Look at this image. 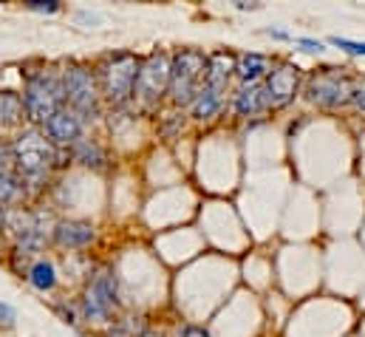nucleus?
Here are the masks:
<instances>
[{
  "label": "nucleus",
  "instance_id": "obj_1",
  "mask_svg": "<svg viewBox=\"0 0 365 337\" xmlns=\"http://www.w3.org/2000/svg\"><path fill=\"white\" fill-rule=\"evenodd\" d=\"M11 156H14V173L29 193H37L40 184L46 181L48 170L54 168L57 151L54 145L46 139V134H40L37 128H26L11 139Z\"/></svg>",
  "mask_w": 365,
  "mask_h": 337
},
{
  "label": "nucleus",
  "instance_id": "obj_2",
  "mask_svg": "<svg viewBox=\"0 0 365 337\" xmlns=\"http://www.w3.org/2000/svg\"><path fill=\"white\" fill-rule=\"evenodd\" d=\"M66 108V91H63V77L40 71L31 74L23 88V111L31 122L46 125L57 111Z\"/></svg>",
  "mask_w": 365,
  "mask_h": 337
},
{
  "label": "nucleus",
  "instance_id": "obj_3",
  "mask_svg": "<svg viewBox=\"0 0 365 337\" xmlns=\"http://www.w3.org/2000/svg\"><path fill=\"white\" fill-rule=\"evenodd\" d=\"M204 71H207V54L195 49H182L176 57H170V102L173 105H192L198 91L204 88Z\"/></svg>",
  "mask_w": 365,
  "mask_h": 337
},
{
  "label": "nucleus",
  "instance_id": "obj_4",
  "mask_svg": "<svg viewBox=\"0 0 365 337\" xmlns=\"http://www.w3.org/2000/svg\"><path fill=\"white\" fill-rule=\"evenodd\" d=\"M139 57L130 51H119L102 60L99 66V94L110 102V105H125L128 99H133V85L139 74Z\"/></svg>",
  "mask_w": 365,
  "mask_h": 337
},
{
  "label": "nucleus",
  "instance_id": "obj_5",
  "mask_svg": "<svg viewBox=\"0 0 365 337\" xmlns=\"http://www.w3.org/2000/svg\"><path fill=\"white\" fill-rule=\"evenodd\" d=\"M63 91H66V105L83 122H91L99 116V85L93 71H88L86 66H71L63 71Z\"/></svg>",
  "mask_w": 365,
  "mask_h": 337
},
{
  "label": "nucleus",
  "instance_id": "obj_6",
  "mask_svg": "<svg viewBox=\"0 0 365 337\" xmlns=\"http://www.w3.org/2000/svg\"><path fill=\"white\" fill-rule=\"evenodd\" d=\"M351 88H354V80L346 74V69L326 66V69H317V71L309 77V83H306V96H309L314 105L340 108V105L351 102Z\"/></svg>",
  "mask_w": 365,
  "mask_h": 337
},
{
  "label": "nucleus",
  "instance_id": "obj_7",
  "mask_svg": "<svg viewBox=\"0 0 365 337\" xmlns=\"http://www.w3.org/2000/svg\"><path fill=\"white\" fill-rule=\"evenodd\" d=\"M168 85H170V54L153 51L150 57H145V60L139 63L133 96H136L145 108H153V105H159V99L168 94Z\"/></svg>",
  "mask_w": 365,
  "mask_h": 337
},
{
  "label": "nucleus",
  "instance_id": "obj_8",
  "mask_svg": "<svg viewBox=\"0 0 365 337\" xmlns=\"http://www.w3.org/2000/svg\"><path fill=\"white\" fill-rule=\"evenodd\" d=\"M300 91V69L294 63H277L267 74L264 94H267V108H286L294 102Z\"/></svg>",
  "mask_w": 365,
  "mask_h": 337
},
{
  "label": "nucleus",
  "instance_id": "obj_9",
  "mask_svg": "<svg viewBox=\"0 0 365 337\" xmlns=\"http://www.w3.org/2000/svg\"><path fill=\"white\" fill-rule=\"evenodd\" d=\"M86 315L88 318H110V312L116 309V281L110 272H96L86 289L83 298Z\"/></svg>",
  "mask_w": 365,
  "mask_h": 337
},
{
  "label": "nucleus",
  "instance_id": "obj_10",
  "mask_svg": "<svg viewBox=\"0 0 365 337\" xmlns=\"http://www.w3.org/2000/svg\"><path fill=\"white\" fill-rule=\"evenodd\" d=\"M46 134H48V142L51 145L68 148V145H74V142L83 139V119L71 108H63V111H57L46 122Z\"/></svg>",
  "mask_w": 365,
  "mask_h": 337
},
{
  "label": "nucleus",
  "instance_id": "obj_11",
  "mask_svg": "<svg viewBox=\"0 0 365 337\" xmlns=\"http://www.w3.org/2000/svg\"><path fill=\"white\" fill-rule=\"evenodd\" d=\"M235 54L232 51H212L207 54V71H204V85L212 91H227V85L235 74Z\"/></svg>",
  "mask_w": 365,
  "mask_h": 337
},
{
  "label": "nucleus",
  "instance_id": "obj_12",
  "mask_svg": "<svg viewBox=\"0 0 365 337\" xmlns=\"http://www.w3.org/2000/svg\"><path fill=\"white\" fill-rule=\"evenodd\" d=\"M232 111L244 119L250 116H258L267 111V94H264V85L252 83V85H241L238 94L232 96Z\"/></svg>",
  "mask_w": 365,
  "mask_h": 337
},
{
  "label": "nucleus",
  "instance_id": "obj_13",
  "mask_svg": "<svg viewBox=\"0 0 365 337\" xmlns=\"http://www.w3.org/2000/svg\"><path fill=\"white\" fill-rule=\"evenodd\" d=\"M93 227L88 221H63V224H57L54 227V238H57V244H63V247H71V250H83V247H88L93 241Z\"/></svg>",
  "mask_w": 365,
  "mask_h": 337
},
{
  "label": "nucleus",
  "instance_id": "obj_14",
  "mask_svg": "<svg viewBox=\"0 0 365 337\" xmlns=\"http://www.w3.org/2000/svg\"><path fill=\"white\" fill-rule=\"evenodd\" d=\"M190 108H192V116H195L198 122H210V119H215V116L221 114V108H224V94L204 85V88L198 91V96L192 99Z\"/></svg>",
  "mask_w": 365,
  "mask_h": 337
},
{
  "label": "nucleus",
  "instance_id": "obj_15",
  "mask_svg": "<svg viewBox=\"0 0 365 337\" xmlns=\"http://www.w3.org/2000/svg\"><path fill=\"white\" fill-rule=\"evenodd\" d=\"M264 74H269V60L264 54H244L235 60V77L241 80L244 85H252L258 83Z\"/></svg>",
  "mask_w": 365,
  "mask_h": 337
},
{
  "label": "nucleus",
  "instance_id": "obj_16",
  "mask_svg": "<svg viewBox=\"0 0 365 337\" xmlns=\"http://www.w3.org/2000/svg\"><path fill=\"white\" fill-rule=\"evenodd\" d=\"M23 114V96L14 91H0V125H17Z\"/></svg>",
  "mask_w": 365,
  "mask_h": 337
},
{
  "label": "nucleus",
  "instance_id": "obj_17",
  "mask_svg": "<svg viewBox=\"0 0 365 337\" xmlns=\"http://www.w3.org/2000/svg\"><path fill=\"white\" fill-rule=\"evenodd\" d=\"M29 281H31L34 289L48 292V289L57 286V269H54L48 261H37V263L29 269Z\"/></svg>",
  "mask_w": 365,
  "mask_h": 337
},
{
  "label": "nucleus",
  "instance_id": "obj_18",
  "mask_svg": "<svg viewBox=\"0 0 365 337\" xmlns=\"http://www.w3.org/2000/svg\"><path fill=\"white\" fill-rule=\"evenodd\" d=\"M71 156L88 168H102L105 165V154L99 151V145H93L91 139H80L71 145Z\"/></svg>",
  "mask_w": 365,
  "mask_h": 337
},
{
  "label": "nucleus",
  "instance_id": "obj_19",
  "mask_svg": "<svg viewBox=\"0 0 365 337\" xmlns=\"http://www.w3.org/2000/svg\"><path fill=\"white\" fill-rule=\"evenodd\" d=\"M20 198H26V187L17 178V173L14 176H0V207L17 204Z\"/></svg>",
  "mask_w": 365,
  "mask_h": 337
},
{
  "label": "nucleus",
  "instance_id": "obj_20",
  "mask_svg": "<svg viewBox=\"0 0 365 337\" xmlns=\"http://www.w3.org/2000/svg\"><path fill=\"white\" fill-rule=\"evenodd\" d=\"M331 43L349 54H363L365 57V43H357V40H346V37H331Z\"/></svg>",
  "mask_w": 365,
  "mask_h": 337
},
{
  "label": "nucleus",
  "instance_id": "obj_21",
  "mask_svg": "<svg viewBox=\"0 0 365 337\" xmlns=\"http://www.w3.org/2000/svg\"><path fill=\"white\" fill-rule=\"evenodd\" d=\"M0 176H14V156L9 145H0Z\"/></svg>",
  "mask_w": 365,
  "mask_h": 337
},
{
  "label": "nucleus",
  "instance_id": "obj_22",
  "mask_svg": "<svg viewBox=\"0 0 365 337\" xmlns=\"http://www.w3.org/2000/svg\"><path fill=\"white\" fill-rule=\"evenodd\" d=\"M26 6H29L31 11H46V14L60 11V3H57V0H29Z\"/></svg>",
  "mask_w": 365,
  "mask_h": 337
},
{
  "label": "nucleus",
  "instance_id": "obj_23",
  "mask_svg": "<svg viewBox=\"0 0 365 337\" xmlns=\"http://www.w3.org/2000/svg\"><path fill=\"white\" fill-rule=\"evenodd\" d=\"M351 102L365 114V77L363 80H354V88H351Z\"/></svg>",
  "mask_w": 365,
  "mask_h": 337
},
{
  "label": "nucleus",
  "instance_id": "obj_24",
  "mask_svg": "<svg viewBox=\"0 0 365 337\" xmlns=\"http://www.w3.org/2000/svg\"><path fill=\"white\" fill-rule=\"evenodd\" d=\"M14 321H17L14 309H11L9 303H0V329H11V326H14Z\"/></svg>",
  "mask_w": 365,
  "mask_h": 337
},
{
  "label": "nucleus",
  "instance_id": "obj_25",
  "mask_svg": "<svg viewBox=\"0 0 365 337\" xmlns=\"http://www.w3.org/2000/svg\"><path fill=\"white\" fill-rule=\"evenodd\" d=\"M179 337H212L204 326H182V332H179Z\"/></svg>",
  "mask_w": 365,
  "mask_h": 337
},
{
  "label": "nucleus",
  "instance_id": "obj_26",
  "mask_svg": "<svg viewBox=\"0 0 365 337\" xmlns=\"http://www.w3.org/2000/svg\"><path fill=\"white\" fill-rule=\"evenodd\" d=\"M294 43H297V46H300L303 51H323V43H320V40H309V37H297Z\"/></svg>",
  "mask_w": 365,
  "mask_h": 337
},
{
  "label": "nucleus",
  "instance_id": "obj_27",
  "mask_svg": "<svg viewBox=\"0 0 365 337\" xmlns=\"http://www.w3.org/2000/svg\"><path fill=\"white\" fill-rule=\"evenodd\" d=\"M269 34H272L274 40H286V37H289V34H286V31H269Z\"/></svg>",
  "mask_w": 365,
  "mask_h": 337
},
{
  "label": "nucleus",
  "instance_id": "obj_28",
  "mask_svg": "<svg viewBox=\"0 0 365 337\" xmlns=\"http://www.w3.org/2000/svg\"><path fill=\"white\" fill-rule=\"evenodd\" d=\"M136 337H165V335H162V332H150V329H148V332H142V335H136Z\"/></svg>",
  "mask_w": 365,
  "mask_h": 337
},
{
  "label": "nucleus",
  "instance_id": "obj_29",
  "mask_svg": "<svg viewBox=\"0 0 365 337\" xmlns=\"http://www.w3.org/2000/svg\"><path fill=\"white\" fill-rule=\"evenodd\" d=\"M6 224V207H0V227Z\"/></svg>",
  "mask_w": 365,
  "mask_h": 337
}]
</instances>
